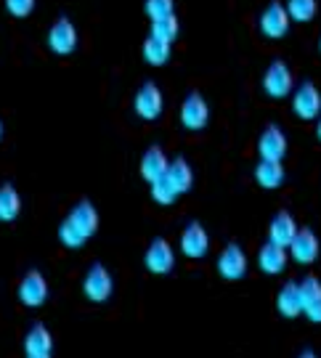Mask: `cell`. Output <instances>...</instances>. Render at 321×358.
<instances>
[{
  "instance_id": "7",
  "label": "cell",
  "mask_w": 321,
  "mask_h": 358,
  "mask_svg": "<svg viewBox=\"0 0 321 358\" xmlns=\"http://www.w3.org/2000/svg\"><path fill=\"white\" fill-rule=\"evenodd\" d=\"M292 112L300 120H316L321 115V93L313 83H300V88L292 90Z\"/></svg>"
},
{
  "instance_id": "32",
  "label": "cell",
  "mask_w": 321,
  "mask_h": 358,
  "mask_svg": "<svg viewBox=\"0 0 321 358\" xmlns=\"http://www.w3.org/2000/svg\"><path fill=\"white\" fill-rule=\"evenodd\" d=\"M316 136H319V141H321V117H319V125H316Z\"/></svg>"
},
{
  "instance_id": "26",
  "label": "cell",
  "mask_w": 321,
  "mask_h": 358,
  "mask_svg": "<svg viewBox=\"0 0 321 358\" xmlns=\"http://www.w3.org/2000/svg\"><path fill=\"white\" fill-rule=\"evenodd\" d=\"M149 22H159L167 16H176V0H146L143 3Z\"/></svg>"
},
{
  "instance_id": "11",
  "label": "cell",
  "mask_w": 321,
  "mask_h": 358,
  "mask_svg": "<svg viewBox=\"0 0 321 358\" xmlns=\"http://www.w3.org/2000/svg\"><path fill=\"white\" fill-rule=\"evenodd\" d=\"M210 120V106L202 99V93H189L180 103V122L186 130H202Z\"/></svg>"
},
{
  "instance_id": "29",
  "label": "cell",
  "mask_w": 321,
  "mask_h": 358,
  "mask_svg": "<svg viewBox=\"0 0 321 358\" xmlns=\"http://www.w3.org/2000/svg\"><path fill=\"white\" fill-rule=\"evenodd\" d=\"M6 11L16 16V19H27L35 11V0H6Z\"/></svg>"
},
{
  "instance_id": "13",
  "label": "cell",
  "mask_w": 321,
  "mask_h": 358,
  "mask_svg": "<svg viewBox=\"0 0 321 358\" xmlns=\"http://www.w3.org/2000/svg\"><path fill=\"white\" fill-rule=\"evenodd\" d=\"M257 152H260V159L282 162L284 154H287V136H284V130L276 128V125H269V128L260 133Z\"/></svg>"
},
{
  "instance_id": "12",
  "label": "cell",
  "mask_w": 321,
  "mask_h": 358,
  "mask_svg": "<svg viewBox=\"0 0 321 358\" xmlns=\"http://www.w3.org/2000/svg\"><path fill=\"white\" fill-rule=\"evenodd\" d=\"M180 250H183V255L192 257V260H202V257L210 252V236H207V231L202 223H189L183 234H180Z\"/></svg>"
},
{
  "instance_id": "23",
  "label": "cell",
  "mask_w": 321,
  "mask_h": 358,
  "mask_svg": "<svg viewBox=\"0 0 321 358\" xmlns=\"http://www.w3.org/2000/svg\"><path fill=\"white\" fill-rule=\"evenodd\" d=\"M143 59H146V64H152V66L167 64V59H170V45L157 38H146V43H143Z\"/></svg>"
},
{
  "instance_id": "1",
  "label": "cell",
  "mask_w": 321,
  "mask_h": 358,
  "mask_svg": "<svg viewBox=\"0 0 321 358\" xmlns=\"http://www.w3.org/2000/svg\"><path fill=\"white\" fill-rule=\"evenodd\" d=\"M96 231H99L96 207L88 199H80L78 205L69 210V215L62 220V226H59V242L64 244L66 250H80Z\"/></svg>"
},
{
  "instance_id": "17",
  "label": "cell",
  "mask_w": 321,
  "mask_h": 358,
  "mask_svg": "<svg viewBox=\"0 0 321 358\" xmlns=\"http://www.w3.org/2000/svg\"><path fill=\"white\" fill-rule=\"evenodd\" d=\"M276 310L284 319H297L303 316V294H300V282H287L276 294Z\"/></svg>"
},
{
  "instance_id": "3",
  "label": "cell",
  "mask_w": 321,
  "mask_h": 358,
  "mask_svg": "<svg viewBox=\"0 0 321 358\" xmlns=\"http://www.w3.org/2000/svg\"><path fill=\"white\" fill-rule=\"evenodd\" d=\"M143 266H146V271L157 273V276L170 273L173 266H176V250H173V244L167 242L165 236L152 239V244H149L146 252H143Z\"/></svg>"
},
{
  "instance_id": "10",
  "label": "cell",
  "mask_w": 321,
  "mask_h": 358,
  "mask_svg": "<svg viewBox=\"0 0 321 358\" xmlns=\"http://www.w3.org/2000/svg\"><path fill=\"white\" fill-rule=\"evenodd\" d=\"M48 48L53 53H59V56H69L78 48V29L66 16L56 19L53 27L48 29Z\"/></svg>"
},
{
  "instance_id": "18",
  "label": "cell",
  "mask_w": 321,
  "mask_h": 358,
  "mask_svg": "<svg viewBox=\"0 0 321 358\" xmlns=\"http://www.w3.org/2000/svg\"><path fill=\"white\" fill-rule=\"evenodd\" d=\"M53 350V337L51 329L45 324H32L29 332L24 334V353L27 356H51Z\"/></svg>"
},
{
  "instance_id": "6",
  "label": "cell",
  "mask_w": 321,
  "mask_h": 358,
  "mask_svg": "<svg viewBox=\"0 0 321 358\" xmlns=\"http://www.w3.org/2000/svg\"><path fill=\"white\" fill-rule=\"evenodd\" d=\"M136 115L141 117V120H157V117L162 115V109H165V99H162V90L157 83H143L138 93H136Z\"/></svg>"
},
{
  "instance_id": "31",
  "label": "cell",
  "mask_w": 321,
  "mask_h": 358,
  "mask_svg": "<svg viewBox=\"0 0 321 358\" xmlns=\"http://www.w3.org/2000/svg\"><path fill=\"white\" fill-rule=\"evenodd\" d=\"M297 358H316V356H313L311 350H306V353H300V356H297Z\"/></svg>"
},
{
  "instance_id": "25",
  "label": "cell",
  "mask_w": 321,
  "mask_h": 358,
  "mask_svg": "<svg viewBox=\"0 0 321 358\" xmlns=\"http://www.w3.org/2000/svg\"><path fill=\"white\" fill-rule=\"evenodd\" d=\"M287 13L292 22H311L316 16V0H287Z\"/></svg>"
},
{
  "instance_id": "30",
  "label": "cell",
  "mask_w": 321,
  "mask_h": 358,
  "mask_svg": "<svg viewBox=\"0 0 321 358\" xmlns=\"http://www.w3.org/2000/svg\"><path fill=\"white\" fill-rule=\"evenodd\" d=\"M303 316L308 321H313V324H321V297H316L313 303H308V306L303 308Z\"/></svg>"
},
{
  "instance_id": "34",
  "label": "cell",
  "mask_w": 321,
  "mask_h": 358,
  "mask_svg": "<svg viewBox=\"0 0 321 358\" xmlns=\"http://www.w3.org/2000/svg\"><path fill=\"white\" fill-rule=\"evenodd\" d=\"M27 358H51V356H27Z\"/></svg>"
},
{
  "instance_id": "4",
  "label": "cell",
  "mask_w": 321,
  "mask_h": 358,
  "mask_svg": "<svg viewBox=\"0 0 321 358\" xmlns=\"http://www.w3.org/2000/svg\"><path fill=\"white\" fill-rule=\"evenodd\" d=\"M290 13H287V6L279 3V0H271L266 6V11L260 13V32L269 40H279L287 35L290 29Z\"/></svg>"
},
{
  "instance_id": "27",
  "label": "cell",
  "mask_w": 321,
  "mask_h": 358,
  "mask_svg": "<svg viewBox=\"0 0 321 358\" xmlns=\"http://www.w3.org/2000/svg\"><path fill=\"white\" fill-rule=\"evenodd\" d=\"M178 196L180 194L173 189V183H170L167 178H159L152 183V199H155L157 205H173Z\"/></svg>"
},
{
  "instance_id": "21",
  "label": "cell",
  "mask_w": 321,
  "mask_h": 358,
  "mask_svg": "<svg viewBox=\"0 0 321 358\" xmlns=\"http://www.w3.org/2000/svg\"><path fill=\"white\" fill-rule=\"evenodd\" d=\"M255 180L263 189H279L284 183V167L282 162H269V159H260L255 167Z\"/></svg>"
},
{
  "instance_id": "19",
  "label": "cell",
  "mask_w": 321,
  "mask_h": 358,
  "mask_svg": "<svg viewBox=\"0 0 321 358\" xmlns=\"http://www.w3.org/2000/svg\"><path fill=\"white\" fill-rule=\"evenodd\" d=\"M287 260H290V252H287L284 247H276V244H271V242L263 244L260 252H257V266H260L263 273H269V276L284 273Z\"/></svg>"
},
{
  "instance_id": "14",
  "label": "cell",
  "mask_w": 321,
  "mask_h": 358,
  "mask_svg": "<svg viewBox=\"0 0 321 358\" xmlns=\"http://www.w3.org/2000/svg\"><path fill=\"white\" fill-rule=\"evenodd\" d=\"M319 250L321 247H319L316 234H313L311 229H300L287 252H290V257H292L295 263H300V266H311V263L319 257Z\"/></svg>"
},
{
  "instance_id": "24",
  "label": "cell",
  "mask_w": 321,
  "mask_h": 358,
  "mask_svg": "<svg viewBox=\"0 0 321 358\" xmlns=\"http://www.w3.org/2000/svg\"><path fill=\"white\" fill-rule=\"evenodd\" d=\"M178 19L176 16H167V19H159V22H152V32H149V38H157L167 43V45H173L176 38H178Z\"/></svg>"
},
{
  "instance_id": "35",
  "label": "cell",
  "mask_w": 321,
  "mask_h": 358,
  "mask_svg": "<svg viewBox=\"0 0 321 358\" xmlns=\"http://www.w3.org/2000/svg\"><path fill=\"white\" fill-rule=\"evenodd\" d=\"M319 51H321V40H319Z\"/></svg>"
},
{
  "instance_id": "8",
  "label": "cell",
  "mask_w": 321,
  "mask_h": 358,
  "mask_svg": "<svg viewBox=\"0 0 321 358\" xmlns=\"http://www.w3.org/2000/svg\"><path fill=\"white\" fill-rule=\"evenodd\" d=\"M218 273L226 282H239L247 273V255L236 242L226 244L223 252L218 255Z\"/></svg>"
},
{
  "instance_id": "2",
  "label": "cell",
  "mask_w": 321,
  "mask_h": 358,
  "mask_svg": "<svg viewBox=\"0 0 321 358\" xmlns=\"http://www.w3.org/2000/svg\"><path fill=\"white\" fill-rule=\"evenodd\" d=\"M115 292V279L106 266L101 263H93L83 279V294L88 297L90 303H106Z\"/></svg>"
},
{
  "instance_id": "22",
  "label": "cell",
  "mask_w": 321,
  "mask_h": 358,
  "mask_svg": "<svg viewBox=\"0 0 321 358\" xmlns=\"http://www.w3.org/2000/svg\"><path fill=\"white\" fill-rule=\"evenodd\" d=\"M19 213H22V196L11 183H3L0 186V220L11 223L19 217Z\"/></svg>"
},
{
  "instance_id": "28",
  "label": "cell",
  "mask_w": 321,
  "mask_h": 358,
  "mask_svg": "<svg viewBox=\"0 0 321 358\" xmlns=\"http://www.w3.org/2000/svg\"><path fill=\"white\" fill-rule=\"evenodd\" d=\"M300 294H303V308L308 306V303H313L316 297H321V282L313 273H308V276L300 282Z\"/></svg>"
},
{
  "instance_id": "15",
  "label": "cell",
  "mask_w": 321,
  "mask_h": 358,
  "mask_svg": "<svg viewBox=\"0 0 321 358\" xmlns=\"http://www.w3.org/2000/svg\"><path fill=\"white\" fill-rule=\"evenodd\" d=\"M297 223L295 217L290 215V213H276V215L271 217V226H269V242L276 244V247H284V250H290V244L292 239L297 236Z\"/></svg>"
},
{
  "instance_id": "20",
  "label": "cell",
  "mask_w": 321,
  "mask_h": 358,
  "mask_svg": "<svg viewBox=\"0 0 321 358\" xmlns=\"http://www.w3.org/2000/svg\"><path fill=\"white\" fill-rule=\"evenodd\" d=\"M165 178L173 183V189L178 194H186V192H192V186H194V170L183 157H176V159H170V167H167Z\"/></svg>"
},
{
  "instance_id": "9",
  "label": "cell",
  "mask_w": 321,
  "mask_h": 358,
  "mask_svg": "<svg viewBox=\"0 0 321 358\" xmlns=\"http://www.w3.org/2000/svg\"><path fill=\"white\" fill-rule=\"evenodd\" d=\"M295 88V80H292V72L284 62H273V64L266 69L263 75V90L269 93L271 99H284L290 96Z\"/></svg>"
},
{
  "instance_id": "33",
  "label": "cell",
  "mask_w": 321,
  "mask_h": 358,
  "mask_svg": "<svg viewBox=\"0 0 321 358\" xmlns=\"http://www.w3.org/2000/svg\"><path fill=\"white\" fill-rule=\"evenodd\" d=\"M0 138H3V120H0Z\"/></svg>"
},
{
  "instance_id": "16",
  "label": "cell",
  "mask_w": 321,
  "mask_h": 358,
  "mask_svg": "<svg viewBox=\"0 0 321 358\" xmlns=\"http://www.w3.org/2000/svg\"><path fill=\"white\" fill-rule=\"evenodd\" d=\"M167 167H170V159H167V154L162 146H152V149H146L141 157V176L143 180L152 186L155 180L165 178L167 176Z\"/></svg>"
},
{
  "instance_id": "5",
  "label": "cell",
  "mask_w": 321,
  "mask_h": 358,
  "mask_svg": "<svg viewBox=\"0 0 321 358\" xmlns=\"http://www.w3.org/2000/svg\"><path fill=\"white\" fill-rule=\"evenodd\" d=\"M16 294H19V303H24L27 308H40L48 300V282L40 271H29L16 287Z\"/></svg>"
}]
</instances>
